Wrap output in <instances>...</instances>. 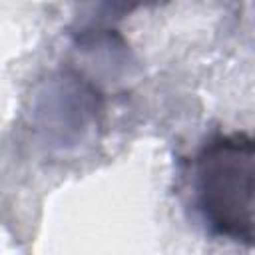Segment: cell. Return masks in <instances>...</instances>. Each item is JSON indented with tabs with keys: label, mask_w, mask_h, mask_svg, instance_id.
<instances>
[{
	"label": "cell",
	"mask_w": 255,
	"mask_h": 255,
	"mask_svg": "<svg viewBox=\"0 0 255 255\" xmlns=\"http://www.w3.org/2000/svg\"><path fill=\"white\" fill-rule=\"evenodd\" d=\"M189 191L209 235L255 247V135L207 139L191 159Z\"/></svg>",
	"instance_id": "1"
},
{
	"label": "cell",
	"mask_w": 255,
	"mask_h": 255,
	"mask_svg": "<svg viewBox=\"0 0 255 255\" xmlns=\"http://www.w3.org/2000/svg\"><path fill=\"white\" fill-rule=\"evenodd\" d=\"M112 2V6L114 8H120L122 12H129V10H133V8H137V6H145V4H157V2H161V0H110Z\"/></svg>",
	"instance_id": "2"
}]
</instances>
